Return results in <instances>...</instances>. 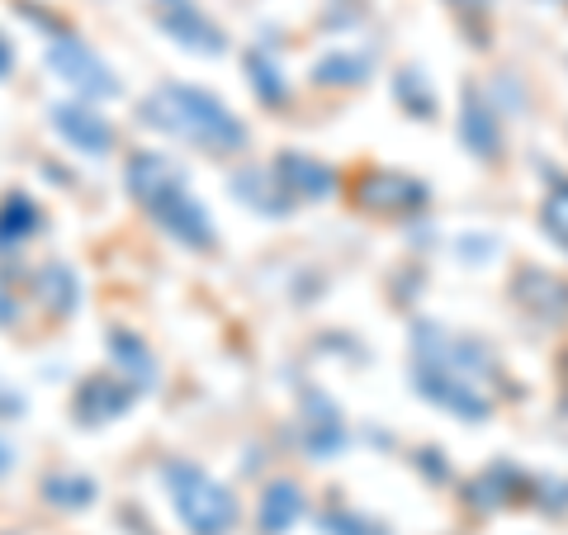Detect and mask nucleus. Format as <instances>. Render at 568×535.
Segmentation results:
<instances>
[{
  "mask_svg": "<svg viewBox=\"0 0 568 535\" xmlns=\"http://www.w3.org/2000/svg\"><path fill=\"white\" fill-rule=\"evenodd\" d=\"M465 142H469L478 157H493V152H497V119H493L488 104L474 100V95H469V104H465Z\"/></svg>",
  "mask_w": 568,
  "mask_h": 535,
  "instance_id": "nucleus-13",
  "label": "nucleus"
},
{
  "mask_svg": "<svg viewBox=\"0 0 568 535\" xmlns=\"http://www.w3.org/2000/svg\"><path fill=\"white\" fill-rule=\"evenodd\" d=\"M298 516H304V493H298L294 484H271L265 488V497H261V531L280 535V531H290Z\"/></svg>",
  "mask_w": 568,
  "mask_h": 535,
  "instance_id": "nucleus-10",
  "label": "nucleus"
},
{
  "mask_svg": "<svg viewBox=\"0 0 568 535\" xmlns=\"http://www.w3.org/2000/svg\"><path fill=\"white\" fill-rule=\"evenodd\" d=\"M162 29L175 43H185L190 52H209V58L223 52V33L204 20L194 0H162Z\"/></svg>",
  "mask_w": 568,
  "mask_h": 535,
  "instance_id": "nucleus-7",
  "label": "nucleus"
},
{
  "mask_svg": "<svg viewBox=\"0 0 568 535\" xmlns=\"http://www.w3.org/2000/svg\"><path fill=\"white\" fill-rule=\"evenodd\" d=\"M521 303H530L536 313H545V317H568V284H559V280H549V275H540V271H526L521 275Z\"/></svg>",
  "mask_w": 568,
  "mask_h": 535,
  "instance_id": "nucleus-11",
  "label": "nucleus"
},
{
  "mask_svg": "<svg viewBox=\"0 0 568 535\" xmlns=\"http://www.w3.org/2000/svg\"><path fill=\"white\" fill-rule=\"evenodd\" d=\"M323 531L327 535H388V531L369 526V522H361V516H351V512H327L323 516Z\"/></svg>",
  "mask_w": 568,
  "mask_h": 535,
  "instance_id": "nucleus-19",
  "label": "nucleus"
},
{
  "mask_svg": "<svg viewBox=\"0 0 568 535\" xmlns=\"http://www.w3.org/2000/svg\"><path fill=\"white\" fill-rule=\"evenodd\" d=\"M91 484H85V478H52L48 484V497L52 503H67V507H81V503H91Z\"/></svg>",
  "mask_w": 568,
  "mask_h": 535,
  "instance_id": "nucleus-18",
  "label": "nucleus"
},
{
  "mask_svg": "<svg viewBox=\"0 0 568 535\" xmlns=\"http://www.w3.org/2000/svg\"><path fill=\"white\" fill-rule=\"evenodd\" d=\"M39 290H43V299L52 303V309H62V313L77 309V275H71L67 265H43Z\"/></svg>",
  "mask_w": 568,
  "mask_h": 535,
  "instance_id": "nucleus-14",
  "label": "nucleus"
},
{
  "mask_svg": "<svg viewBox=\"0 0 568 535\" xmlns=\"http://www.w3.org/2000/svg\"><path fill=\"white\" fill-rule=\"evenodd\" d=\"M166 488H171V503H175V512H181V522L194 535H227L233 531L237 503L219 478H209L194 465H166Z\"/></svg>",
  "mask_w": 568,
  "mask_h": 535,
  "instance_id": "nucleus-3",
  "label": "nucleus"
},
{
  "mask_svg": "<svg viewBox=\"0 0 568 535\" xmlns=\"http://www.w3.org/2000/svg\"><path fill=\"white\" fill-rule=\"evenodd\" d=\"M52 129L77 152H91V157H104L114 148V123L95 110H85V104H58V110H52Z\"/></svg>",
  "mask_w": 568,
  "mask_h": 535,
  "instance_id": "nucleus-6",
  "label": "nucleus"
},
{
  "mask_svg": "<svg viewBox=\"0 0 568 535\" xmlns=\"http://www.w3.org/2000/svg\"><path fill=\"white\" fill-rule=\"evenodd\" d=\"M10 413H24V398H20V394H10V388L0 384V417H10Z\"/></svg>",
  "mask_w": 568,
  "mask_h": 535,
  "instance_id": "nucleus-20",
  "label": "nucleus"
},
{
  "mask_svg": "<svg viewBox=\"0 0 568 535\" xmlns=\"http://www.w3.org/2000/svg\"><path fill=\"white\" fill-rule=\"evenodd\" d=\"M417 388H422V394L432 398V403L450 407L455 417H465V422H484L488 407H493V398H488L478 384L459 380V374H446V370H432V365L417 370Z\"/></svg>",
  "mask_w": 568,
  "mask_h": 535,
  "instance_id": "nucleus-5",
  "label": "nucleus"
},
{
  "mask_svg": "<svg viewBox=\"0 0 568 535\" xmlns=\"http://www.w3.org/2000/svg\"><path fill=\"white\" fill-rule=\"evenodd\" d=\"M545 233L568 252V185L549 190V200H545Z\"/></svg>",
  "mask_w": 568,
  "mask_h": 535,
  "instance_id": "nucleus-17",
  "label": "nucleus"
},
{
  "mask_svg": "<svg viewBox=\"0 0 568 535\" xmlns=\"http://www.w3.org/2000/svg\"><path fill=\"white\" fill-rule=\"evenodd\" d=\"M361 200L369 209H417L426 200V190L407 175H394V171H375L369 181L361 185Z\"/></svg>",
  "mask_w": 568,
  "mask_h": 535,
  "instance_id": "nucleus-9",
  "label": "nucleus"
},
{
  "mask_svg": "<svg viewBox=\"0 0 568 535\" xmlns=\"http://www.w3.org/2000/svg\"><path fill=\"white\" fill-rule=\"evenodd\" d=\"M123 181H129L133 200L148 209L171 238H181L185 246H213V219L200 209V200H194L185 185V175L175 171L162 152H138L129 171H123Z\"/></svg>",
  "mask_w": 568,
  "mask_h": 535,
  "instance_id": "nucleus-2",
  "label": "nucleus"
},
{
  "mask_svg": "<svg viewBox=\"0 0 568 535\" xmlns=\"http://www.w3.org/2000/svg\"><path fill=\"white\" fill-rule=\"evenodd\" d=\"M455 6H465V10H484V6H493V0H455Z\"/></svg>",
  "mask_w": 568,
  "mask_h": 535,
  "instance_id": "nucleus-23",
  "label": "nucleus"
},
{
  "mask_svg": "<svg viewBox=\"0 0 568 535\" xmlns=\"http://www.w3.org/2000/svg\"><path fill=\"white\" fill-rule=\"evenodd\" d=\"M10 465H14V455H10V445H6V441H0V474H6Z\"/></svg>",
  "mask_w": 568,
  "mask_h": 535,
  "instance_id": "nucleus-21",
  "label": "nucleus"
},
{
  "mask_svg": "<svg viewBox=\"0 0 568 535\" xmlns=\"http://www.w3.org/2000/svg\"><path fill=\"white\" fill-rule=\"evenodd\" d=\"M365 71H369L365 58H355V52H332V58L317 62V81H327V85H355V81H365Z\"/></svg>",
  "mask_w": 568,
  "mask_h": 535,
  "instance_id": "nucleus-15",
  "label": "nucleus"
},
{
  "mask_svg": "<svg viewBox=\"0 0 568 535\" xmlns=\"http://www.w3.org/2000/svg\"><path fill=\"white\" fill-rule=\"evenodd\" d=\"M6 71H10V43L0 39V77H6Z\"/></svg>",
  "mask_w": 568,
  "mask_h": 535,
  "instance_id": "nucleus-22",
  "label": "nucleus"
},
{
  "mask_svg": "<svg viewBox=\"0 0 568 535\" xmlns=\"http://www.w3.org/2000/svg\"><path fill=\"white\" fill-rule=\"evenodd\" d=\"M129 398H133L129 384L95 380V384L81 388V413H85V422H110V417H119L123 407H129Z\"/></svg>",
  "mask_w": 568,
  "mask_h": 535,
  "instance_id": "nucleus-12",
  "label": "nucleus"
},
{
  "mask_svg": "<svg viewBox=\"0 0 568 535\" xmlns=\"http://www.w3.org/2000/svg\"><path fill=\"white\" fill-rule=\"evenodd\" d=\"M48 67L58 71V77L67 81V85H77V91H85V95H100V100H110L114 91H119V81H114V71L104 67L91 48H85L81 39H52L48 43Z\"/></svg>",
  "mask_w": 568,
  "mask_h": 535,
  "instance_id": "nucleus-4",
  "label": "nucleus"
},
{
  "mask_svg": "<svg viewBox=\"0 0 568 535\" xmlns=\"http://www.w3.org/2000/svg\"><path fill=\"white\" fill-rule=\"evenodd\" d=\"M33 223H39V209H33L29 200H6V209H0V242L29 238Z\"/></svg>",
  "mask_w": 568,
  "mask_h": 535,
  "instance_id": "nucleus-16",
  "label": "nucleus"
},
{
  "mask_svg": "<svg viewBox=\"0 0 568 535\" xmlns=\"http://www.w3.org/2000/svg\"><path fill=\"white\" fill-rule=\"evenodd\" d=\"M142 123L162 133H175L209 152H242L246 148V123L227 110L223 100H213L194 85H162L142 100Z\"/></svg>",
  "mask_w": 568,
  "mask_h": 535,
  "instance_id": "nucleus-1",
  "label": "nucleus"
},
{
  "mask_svg": "<svg viewBox=\"0 0 568 535\" xmlns=\"http://www.w3.org/2000/svg\"><path fill=\"white\" fill-rule=\"evenodd\" d=\"M275 175H280V185H284V190L304 194V200H327L332 185H336V175H332L323 162L304 157V152H284V157H280V166H275Z\"/></svg>",
  "mask_w": 568,
  "mask_h": 535,
  "instance_id": "nucleus-8",
  "label": "nucleus"
}]
</instances>
